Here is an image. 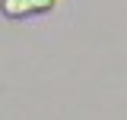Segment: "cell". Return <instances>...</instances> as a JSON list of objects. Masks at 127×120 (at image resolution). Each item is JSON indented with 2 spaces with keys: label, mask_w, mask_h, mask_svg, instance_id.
I'll use <instances>...</instances> for the list:
<instances>
[{
  "label": "cell",
  "mask_w": 127,
  "mask_h": 120,
  "mask_svg": "<svg viewBox=\"0 0 127 120\" xmlns=\"http://www.w3.org/2000/svg\"><path fill=\"white\" fill-rule=\"evenodd\" d=\"M61 0H0V13L6 19H32V16H45L51 10H57Z\"/></svg>",
  "instance_id": "1"
}]
</instances>
